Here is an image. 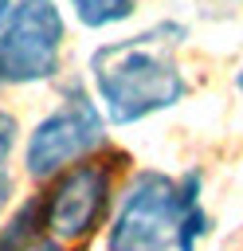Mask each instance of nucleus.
Wrapping results in <instances>:
<instances>
[{
	"label": "nucleus",
	"mask_w": 243,
	"mask_h": 251,
	"mask_svg": "<svg viewBox=\"0 0 243 251\" xmlns=\"http://www.w3.org/2000/svg\"><path fill=\"white\" fill-rule=\"evenodd\" d=\"M176 35L180 27L161 24L145 35L106 43L90 55V78H94L102 114L114 126L141 122L184 98V75L172 63Z\"/></svg>",
	"instance_id": "obj_1"
},
{
	"label": "nucleus",
	"mask_w": 243,
	"mask_h": 251,
	"mask_svg": "<svg viewBox=\"0 0 243 251\" xmlns=\"http://www.w3.org/2000/svg\"><path fill=\"white\" fill-rule=\"evenodd\" d=\"M200 173H188L180 180L149 169L141 173L106 235V251H172L176 227L188 204H200Z\"/></svg>",
	"instance_id": "obj_2"
},
{
	"label": "nucleus",
	"mask_w": 243,
	"mask_h": 251,
	"mask_svg": "<svg viewBox=\"0 0 243 251\" xmlns=\"http://www.w3.org/2000/svg\"><path fill=\"white\" fill-rule=\"evenodd\" d=\"M63 16L55 0H16L0 24V78L43 82L59 67Z\"/></svg>",
	"instance_id": "obj_3"
},
{
	"label": "nucleus",
	"mask_w": 243,
	"mask_h": 251,
	"mask_svg": "<svg viewBox=\"0 0 243 251\" xmlns=\"http://www.w3.org/2000/svg\"><path fill=\"white\" fill-rule=\"evenodd\" d=\"M98 141H102V118L82 94H74V98H67V106H59L51 118H43L31 129L27 153H24L27 173L39 176V180L55 176L67 165L82 161Z\"/></svg>",
	"instance_id": "obj_4"
},
{
	"label": "nucleus",
	"mask_w": 243,
	"mask_h": 251,
	"mask_svg": "<svg viewBox=\"0 0 243 251\" xmlns=\"http://www.w3.org/2000/svg\"><path fill=\"white\" fill-rule=\"evenodd\" d=\"M110 200V169L98 161L71 165L55 188L43 196V227H51L55 239H86Z\"/></svg>",
	"instance_id": "obj_5"
},
{
	"label": "nucleus",
	"mask_w": 243,
	"mask_h": 251,
	"mask_svg": "<svg viewBox=\"0 0 243 251\" xmlns=\"http://www.w3.org/2000/svg\"><path fill=\"white\" fill-rule=\"evenodd\" d=\"M71 8L86 27H110L133 16V0H71Z\"/></svg>",
	"instance_id": "obj_6"
},
{
	"label": "nucleus",
	"mask_w": 243,
	"mask_h": 251,
	"mask_svg": "<svg viewBox=\"0 0 243 251\" xmlns=\"http://www.w3.org/2000/svg\"><path fill=\"white\" fill-rule=\"evenodd\" d=\"M39 212H43V204L39 200H27L24 208H20V216L0 231V251H20L31 235H35V224H39Z\"/></svg>",
	"instance_id": "obj_7"
},
{
	"label": "nucleus",
	"mask_w": 243,
	"mask_h": 251,
	"mask_svg": "<svg viewBox=\"0 0 243 251\" xmlns=\"http://www.w3.org/2000/svg\"><path fill=\"white\" fill-rule=\"evenodd\" d=\"M212 231V220L200 204H188L184 216H180V227H176V251H196V243Z\"/></svg>",
	"instance_id": "obj_8"
},
{
	"label": "nucleus",
	"mask_w": 243,
	"mask_h": 251,
	"mask_svg": "<svg viewBox=\"0 0 243 251\" xmlns=\"http://www.w3.org/2000/svg\"><path fill=\"white\" fill-rule=\"evenodd\" d=\"M16 145V118L0 110V173H8V157Z\"/></svg>",
	"instance_id": "obj_9"
},
{
	"label": "nucleus",
	"mask_w": 243,
	"mask_h": 251,
	"mask_svg": "<svg viewBox=\"0 0 243 251\" xmlns=\"http://www.w3.org/2000/svg\"><path fill=\"white\" fill-rule=\"evenodd\" d=\"M20 251H63V243L59 239H47V235H31Z\"/></svg>",
	"instance_id": "obj_10"
},
{
	"label": "nucleus",
	"mask_w": 243,
	"mask_h": 251,
	"mask_svg": "<svg viewBox=\"0 0 243 251\" xmlns=\"http://www.w3.org/2000/svg\"><path fill=\"white\" fill-rule=\"evenodd\" d=\"M8 196H12V180H8V173H0V208L8 204Z\"/></svg>",
	"instance_id": "obj_11"
},
{
	"label": "nucleus",
	"mask_w": 243,
	"mask_h": 251,
	"mask_svg": "<svg viewBox=\"0 0 243 251\" xmlns=\"http://www.w3.org/2000/svg\"><path fill=\"white\" fill-rule=\"evenodd\" d=\"M12 4H16V0H0V24L8 20V12H12Z\"/></svg>",
	"instance_id": "obj_12"
},
{
	"label": "nucleus",
	"mask_w": 243,
	"mask_h": 251,
	"mask_svg": "<svg viewBox=\"0 0 243 251\" xmlns=\"http://www.w3.org/2000/svg\"><path fill=\"white\" fill-rule=\"evenodd\" d=\"M235 86H239V94H243V67H239V75H235Z\"/></svg>",
	"instance_id": "obj_13"
},
{
	"label": "nucleus",
	"mask_w": 243,
	"mask_h": 251,
	"mask_svg": "<svg viewBox=\"0 0 243 251\" xmlns=\"http://www.w3.org/2000/svg\"><path fill=\"white\" fill-rule=\"evenodd\" d=\"M0 82H4V78H0Z\"/></svg>",
	"instance_id": "obj_14"
}]
</instances>
